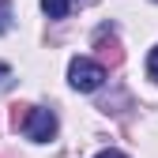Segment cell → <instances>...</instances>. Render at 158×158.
<instances>
[{
  "label": "cell",
  "mask_w": 158,
  "mask_h": 158,
  "mask_svg": "<svg viewBox=\"0 0 158 158\" xmlns=\"http://www.w3.org/2000/svg\"><path fill=\"white\" fill-rule=\"evenodd\" d=\"M42 11H45L49 19H64V15L72 11V0H42Z\"/></svg>",
  "instance_id": "3957f363"
},
{
  "label": "cell",
  "mask_w": 158,
  "mask_h": 158,
  "mask_svg": "<svg viewBox=\"0 0 158 158\" xmlns=\"http://www.w3.org/2000/svg\"><path fill=\"white\" fill-rule=\"evenodd\" d=\"M4 79H11V68H8V64H0V83H4Z\"/></svg>",
  "instance_id": "52a82bcc"
},
{
  "label": "cell",
  "mask_w": 158,
  "mask_h": 158,
  "mask_svg": "<svg viewBox=\"0 0 158 158\" xmlns=\"http://www.w3.org/2000/svg\"><path fill=\"white\" fill-rule=\"evenodd\" d=\"M147 75L151 79H158V45L151 49V56H147Z\"/></svg>",
  "instance_id": "5b68a950"
},
{
  "label": "cell",
  "mask_w": 158,
  "mask_h": 158,
  "mask_svg": "<svg viewBox=\"0 0 158 158\" xmlns=\"http://www.w3.org/2000/svg\"><path fill=\"white\" fill-rule=\"evenodd\" d=\"M68 83L75 90L90 94V90H98V87L106 83V68L98 64V60H90V56H75V60L68 64Z\"/></svg>",
  "instance_id": "6da1fadb"
},
{
  "label": "cell",
  "mask_w": 158,
  "mask_h": 158,
  "mask_svg": "<svg viewBox=\"0 0 158 158\" xmlns=\"http://www.w3.org/2000/svg\"><path fill=\"white\" fill-rule=\"evenodd\" d=\"M4 30H11V4L0 0V34H4Z\"/></svg>",
  "instance_id": "277c9868"
},
{
  "label": "cell",
  "mask_w": 158,
  "mask_h": 158,
  "mask_svg": "<svg viewBox=\"0 0 158 158\" xmlns=\"http://www.w3.org/2000/svg\"><path fill=\"white\" fill-rule=\"evenodd\" d=\"M23 132H27V139H34V143H49L56 135V113L53 109H27Z\"/></svg>",
  "instance_id": "7a4b0ae2"
},
{
  "label": "cell",
  "mask_w": 158,
  "mask_h": 158,
  "mask_svg": "<svg viewBox=\"0 0 158 158\" xmlns=\"http://www.w3.org/2000/svg\"><path fill=\"white\" fill-rule=\"evenodd\" d=\"M94 158H128V154H121V151H102V154H94Z\"/></svg>",
  "instance_id": "8992f818"
}]
</instances>
